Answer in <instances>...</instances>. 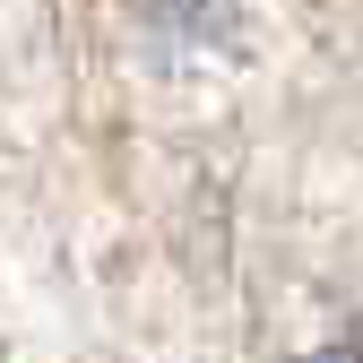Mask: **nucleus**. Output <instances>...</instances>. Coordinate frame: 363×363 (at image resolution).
I'll return each instance as SVG.
<instances>
[{
    "label": "nucleus",
    "mask_w": 363,
    "mask_h": 363,
    "mask_svg": "<svg viewBox=\"0 0 363 363\" xmlns=\"http://www.w3.org/2000/svg\"><path fill=\"white\" fill-rule=\"evenodd\" d=\"M311 363H363V320H354L346 337H329V346H320V354H311Z\"/></svg>",
    "instance_id": "nucleus-1"
}]
</instances>
